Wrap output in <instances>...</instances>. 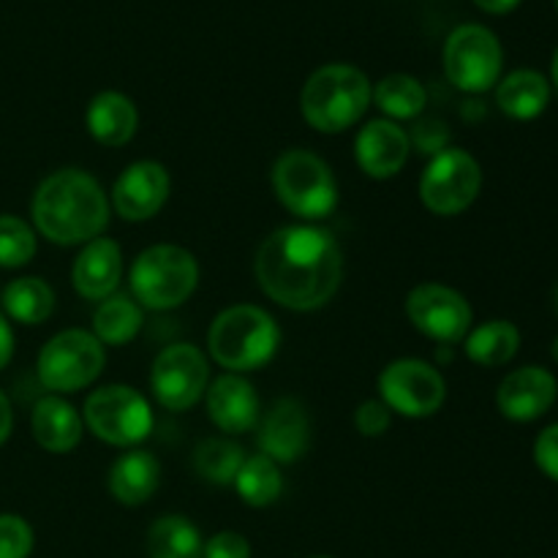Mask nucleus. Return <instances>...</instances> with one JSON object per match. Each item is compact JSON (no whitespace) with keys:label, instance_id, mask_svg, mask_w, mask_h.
Listing matches in <instances>:
<instances>
[{"label":"nucleus","instance_id":"1","mask_svg":"<svg viewBox=\"0 0 558 558\" xmlns=\"http://www.w3.org/2000/svg\"><path fill=\"white\" fill-rule=\"evenodd\" d=\"M262 292L289 311H316L336 298L343 281V254L332 232L311 223L281 227L256 251Z\"/></svg>","mask_w":558,"mask_h":558},{"label":"nucleus","instance_id":"2","mask_svg":"<svg viewBox=\"0 0 558 558\" xmlns=\"http://www.w3.org/2000/svg\"><path fill=\"white\" fill-rule=\"evenodd\" d=\"M31 216L49 243L85 245L109 227V199L93 174L58 169L38 183Z\"/></svg>","mask_w":558,"mask_h":558},{"label":"nucleus","instance_id":"3","mask_svg":"<svg viewBox=\"0 0 558 558\" xmlns=\"http://www.w3.org/2000/svg\"><path fill=\"white\" fill-rule=\"evenodd\" d=\"M281 343L276 319L259 305H232L213 319L207 349L229 374H248L270 363Z\"/></svg>","mask_w":558,"mask_h":558},{"label":"nucleus","instance_id":"4","mask_svg":"<svg viewBox=\"0 0 558 558\" xmlns=\"http://www.w3.org/2000/svg\"><path fill=\"white\" fill-rule=\"evenodd\" d=\"M371 104V82L349 63L316 69L300 93L305 123L322 134H341L360 123Z\"/></svg>","mask_w":558,"mask_h":558},{"label":"nucleus","instance_id":"5","mask_svg":"<svg viewBox=\"0 0 558 558\" xmlns=\"http://www.w3.org/2000/svg\"><path fill=\"white\" fill-rule=\"evenodd\" d=\"M199 283V265L180 245H150L134 259L129 272L131 298L147 311H169L183 305Z\"/></svg>","mask_w":558,"mask_h":558},{"label":"nucleus","instance_id":"6","mask_svg":"<svg viewBox=\"0 0 558 558\" xmlns=\"http://www.w3.org/2000/svg\"><path fill=\"white\" fill-rule=\"evenodd\" d=\"M272 191L292 216L322 221L338 207V183L327 161L311 150H287L272 163Z\"/></svg>","mask_w":558,"mask_h":558},{"label":"nucleus","instance_id":"7","mask_svg":"<svg viewBox=\"0 0 558 558\" xmlns=\"http://www.w3.org/2000/svg\"><path fill=\"white\" fill-rule=\"evenodd\" d=\"M107 352L104 343L87 330H63L44 343L38 354V381L52 396L85 390L101 376Z\"/></svg>","mask_w":558,"mask_h":558},{"label":"nucleus","instance_id":"8","mask_svg":"<svg viewBox=\"0 0 558 558\" xmlns=\"http://www.w3.org/2000/svg\"><path fill=\"white\" fill-rule=\"evenodd\" d=\"M82 423L96 439L112 447H134L153 430V409L140 390L129 385H107L90 392L82 409Z\"/></svg>","mask_w":558,"mask_h":558},{"label":"nucleus","instance_id":"9","mask_svg":"<svg viewBox=\"0 0 558 558\" xmlns=\"http://www.w3.org/2000/svg\"><path fill=\"white\" fill-rule=\"evenodd\" d=\"M483 189V169L477 158L461 147H445L430 156L420 178V199L436 216H458L469 210Z\"/></svg>","mask_w":558,"mask_h":558},{"label":"nucleus","instance_id":"10","mask_svg":"<svg viewBox=\"0 0 558 558\" xmlns=\"http://www.w3.org/2000/svg\"><path fill=\"white\" fill-rule=\"evenodd\" d=\"M505 52L496 38L483 25H461L450 33L445 44V74L458 90L485 93L499 85Z\"/></svg>","mask_w":558,"mask_h":558},{"label":"nucleus","instance_id":"11","mask_svg":"<svg viewBox=\"0 0 558 558\" xmlns=\"http://www.w3.org/2000/svg\"><path fill=\"white\" fill-rule=\"evenodd\" d=\"M445 376L425 360H396L379 374V401L401 417H430L445 407Z\"/></svg>","mask_w":558,"mask_h":558},{"label":"nucleus","instance_id":"12","mask_svg":"<svg viewBox=\"0 0 558 558\" xmlns=\"http://www.w3.org/2000/svg\"><path fill=\"white\" fill-rule=\"evenodd\" d=\"M207 385H210V365L205 354L191 343H172L153 360L150 390L169 412H185L199 403Z\"/></svg>","mask_w":558,"mask_h":558},{"label":"nucleus","instance_id":"13","mask_svg":"<svg viewBox=\"0 0 558 558\" xmlns=\"http://www.w3.org/2000/svg\"><path fill=\"white\" fill-rule=\"evenodd\" d=\"M407 314L423 336L434 341L450 343L463 341L472 330V305L461 292L445 283H420L409 292Z\"/></svg>","mask_w":558,"mask_h":558},{"label":"nucleus","instance_id":"14","mask_svg":"<svg viewBox=\"0 0 558 558\" xmlns=\"http://www.w3.org/2000/svg\"><path fill=\"white\" fill-rule=\"evenodd\" d=\"M172 180L163 163L136 161L120 172L112 189V205L123 221H147L156 216L169 199Z\"/></svg>","mask_w":558,"mask_h":558},{"label":"nucleus","instance_id":"15","mask_svg":"<svg viewBox=\"0 0 558 558\" xmlns=\"http://www.w3.org/2000/svg\"><path fill=\"white\" fill-rule=\"evenodd\" d=\"M311 420L298 398H281L259 423V450L276 463H294L308 452Z\"/></svg>","mask_w":558,"mask_h":558},{"label":"nucleus","instance_id":"16","mask_svg":"<svg viewBox=\"0 0 558 558\" xmlns=\"http://www.w3.org/2000/svg\"><path fill=\"white\" fill-rule=\"evenodd\" d=\"M556 376L539 365H526L505 376L496 392L499 412L512 423H534L556 403Z\"/></svg>","mask_w":558,"mask_h":558},{"label":"nucleus","instance_id":"17","mask_svg":"<svg viewBox=\"0 0 558 558\" xmlns=\"http://www.w3.org/2000/svg\"><path fill=\"white\" fill-rule=\"evenodd\" d=\"M412 140L407 131L392 120H371L365 129H360L354 140V158L357 167L374 180H390L407 167Z\"/></svg>","mask_w":558,"mask_h":558},{"label":"nucleus","instance_id":"18","mask_svg":"<svg viewBox=\"0 0 558 558\" xmlns=\"http://www.w3.org/2000/svg\"><path fill=\"white\" fill-rule=\"evenodd\" d=\"M207 417L223 434H248L259 423V396L240 374L218 376L207 385Z\"/></svg>","mask_w":558,"mask_h":558},{"label":"nucleus","instance_id":"19","mask_svg":"<svg viewBox=\"0 0 558 558\" xmlns=\"http://www.w3.org/2000/svg\"><path fill=\"white\" fill-rule=\"evenodd\" d=\"M120 278H123V254H120V245L109 238L85 243L71 270L76 294L93 303L112 298L120 287Z\"/></svg>","mask_w":558,"mask_h":558},{"label":"nucleus","instance_id":"20","mask_svg":"<svg viewBox=\"0 0 558 558\" xmlns=\"http://www.w3.org/2000/svg\"><path fill=\"white\" fill-rule=\"evenodd\" d=\"M33 439L47 452L63 456L80 447L82 417L63 396H44L31 414Z\"/></svg>","mask_w":558,"mask_h":558},{"label":"nucleus","instance_id":"21","mask_svg":"<svg viewBox=\"0 0 558 558\" xmlns=\"http://www.w3.org/2000/svg\"><path fill=\"white\" fill-rule=\"evenodd\" d=\"M85 123L98 145L123 147L125 142L134 140L140 112H136L134 101L129 96L118 90H104L87 104Z\"/></svg>","mask_w":558,"mask_h":558},{"label":"nucleus","instance_id":"22","mask_svg":"<svg viewBox=\"0 0 558 558\" xmlns=\"http://www.w3.org/2000/svg\"><path fill=\"white\" fill-rule=\"evenodd\" d=\"M161 483V466L145 450H134L120 456L109 469V494L125 507H140L153 499Z\"/></svg>","mask_w":558,"mask_h":558},{"label":"nucleus","instance_id":"23","mask_svg":"<svg viewBox=\"0 0 558 558\" xmlns=\"http://www.w3.org/2000/svg\"><path fill=\"white\" fill-rule=\"evenodd\" d=\"M550 101V85L539 71L521 69L507 74L496 87V104L512 120H534Z\"/></svg>","mask_w":558,"mask_h":558},{"label":"nucleus","instance_id":"24","mask_svg":"<svg viewBox=\"0 0 558 558\" xmlns=\"http://www.w3.org/2000/svg\"><path fill=\"white\" fill-rule=\"evenodd\" d=\"M145 325V311L131 294H118L101 300L93 314V336L107 347H125L140 336Z\"/></svg>","mask_w":558,"mask_h":558},{"label":"nucleus","instance_id":"25","mask_svg":"<svg viewBox=\"0 0 558 558\" xmlns=\"http://www.w3.org/2000/svg\"><path fill=\"white\" fill-rule=\"evenodd\" d=\"M463 341H466V357L472 363L483 365V368H499V365H507L518 354L521 332L512 322L490 319L469 330Z\"/></svg>","mask_w":558,"mask_h":558},{"label":"nucleus","instance_id":"26","mask_svg":"<svg viewBox=\"0 0 558 558\" xmlns=\"http://www.w3.org/2000/svg\"><path fill=\"white\" fill-rule=\"evenodd\" d=\"M3 311L5 319H14L20 325H41L54 311L52 287L36 276L16 278L3 289Z\"/></svg>","mask_w":558,"mask_h":558},{"label":"nucleus","instance_id":"27","mask_svg":"<svg viewBox=\"0 0 558 558\" xmlns=\"http://www.w3.org/2000/svg\"><path fill=\"white\" fill-rule=\"evenodd\" d=\"M147 556L150 558H205L202 534L189 518L163 515L147 532Z\"/></svg>","mask_w":558,"mask_h":558},{"label":"nucleus","instance_id":"28","mask_svg":"<svg viewBox=\"0 0 558 558\" xmlns=\"http://www.w3.org/2000/svg\"><path fill=\"white\" fill-rule=\"evenodd\" d=\"M376 107L396 123V120H414L428 104L423 82L409 74H390L371 90Z\"/></svg>","mask_w":558,"mask_h":558},{"label":"nucleus","instance_id":"29","mask_svg":"<svg viewBox=\"0 0 558 558\" xmlns=\"http://www.w3.org/2000/svg\"><path fill=\"white\" fill-rule=\"evenodd\" d=\"M245 463V450L234 439L210 436L202 439L194 450V469L205 483L232 485L240 466Z\"/></svg>","mask_w":558,"mask_h":558},{"label":"nucleus","instance_id":"30","mask_svg":"<svg viewBox=\"0 0 558 558\" xmlns=\"http://www.w3.org/2000/svg\"><path fill=\"white\" fill-rule=\"evenodd\" d=\"M234 490H238L240 499L248 507H270L272 501H278L283 490L281 472H278V463L270 461L267 456H251L245 458V463L240 466L238 477H234Z\"/></svg>","mask_w":558,"mask_h":558},{"label":"nucleus","instance_id":"31","mask_svg":"<svg viewBox=\"0 0 558 558\" xmlns=\"http://www.w3.org/2000/svg\"><path fill=\"white\" fill-rule=\"evenodd\" d=\"M36 256V232L16 216H0V267L16 270Z\"/></svg>","mask_w":558,"mask_h":558},{"label":"nucleus","instance_id":"32","mask_svg":"<svg viewBox=\"0 0 558 558\" xmlns=\"http://www.w3.org/2000/svg\"><path fill=\"white\" fill-rule=\"evenodd\" d=\"M33 554V529L20 515H0V558H27Z\"/></svg>","mask_w":558,"mask_h":558},{"label":"nucleus","instance_id":"33","mask_svg":"<svg viewBox=\"0 0 558 558\" xmlns=\"http://www.w3.org/2000/svg\"><path fill=\"white\" fill-rule=\"evenodd\" d=\"M390 414L392 412L381 401H365L354 412V428L368 436V439H376V436L387 434V428H390Z\"/></svg>","mask_w":558,"mask_h":558},{"label":"nucleus","instance_id":"34","mask_svg":"<svg viewBox=\"0 0 558 558\" xmlns=\"http://www.w3.org/2000/svg\"><path fill=\"white\" fill-rule=\"evenodd\" d=\"M534 461H537L539 472L558 483V423L545 428L534 441Z\"/></svg>","mask_w":558,"mask_h":558},{"label":"nucleus","instance_id":"35","mask_svg":"<svg viewBox=\"0 0 558 558\" xmlns=\"http://www.w3.org/2000/svg\"><path fill=\"white\" fill-rule=\"evenodd\" d=\"M205 558H251V545L243 534L221 532L205 543Z\"/></svg>","mask_w":558,"mask_h":558},{"label":"nucleus","instance_id":"36","mask_svg":"<svg viewBox=\"0 0 558 558\" xmlns=\"http://www.w3.org/2000/svg\"><path fill=\"white\" fill-rule=\"evenodd\" d=\"M414 145H417V150L430 153V156L441 153L447 147L445 125L439 120H425V123H420L414 129Z\"/></svg>","mask_w":558,"mask_h":558},{"label":"nucleus","instance_id":"37","mask_svg":"<svg viewBox=\"0 0 558 558\" xmlns=\"http://www.w3.org/2000/svg\"><path fill=\"white\" fill-rule=\"evenodd\" d=\"M11 357H14V330L0 311V371L11 363Z\"/></svg>","mask_w":558,"mask_h":558},{"label":"nucleus","instance_id":"38","mask_svg":"<svg viewBox=\"0 0 558 558\" xmlns=\"http://www.w3.org/2000/svg\"><path fill=\"white\" fill-rule=\"evenodd\" d=\"M11 425H14V412H11V401L5 398V392L0 390V447L5 445V439L11 436Z\"/></svg>","mask_w":558,"mask_h":558},{"label":"nucleus","instance_id":"39","mask_svg":"<svg viewBox=\"0 0 558 558\" xmlns=\"http://www.w3.org/2000/svg\"><path fill=\"white\" fill-rule=\"evenodd\" d=\"M474 3L483 11H488V14H510L512 9H518L521 0H474Z\"/></svg>","mask_w":558,"mask_h":558},{"label":"nucleus","instance_id":"40","mask_svg":"<svg viewBox=\"0 0 558 558\" xmlns=\"http://www.w3.org/2000/svg\"><path fill=\"white\" fill-rule=\"evenodd\" d=\"M550 74H554V85L558 87V49H556V54H554V65H550Z\"/></svg>","mask_w":558,"mask_h":558},{"label":"nucleus","instance_id":"41","mask_svg":"<svg viewBox=\"0 0 558 558\" xmlns=\"http://www.w3.org/2000/svg\"><path fill=\"white\" fill-rule=\"evenodd\" d=\"M550 352H554V360L558 363V338L554 341V349H550Z\"/></svg>","mask_w":558,"mask_h":558},{"label":"nucleus","instance_id":"42","mask_svg":"<svg viewBox=\"0 0 558 558\" xmlns=\"http://www.w3.org/2000/svg\"><path fill=\"white\" fill-rule=\"evenodd\" d=\"M554 303H556V314H558V283H556V292H554Z\"/></svg>","mask_w":558,"mask_h":558},{"label":"nucleus","instance_id":"43","mask_svg":"<svg viewBox=\"0 0 558 558\" xmlns=\"http://www.w3.org/2000/svg\"><path fill=\"white\" fill-rule=\"evenodd\" d=\"M314 558H330V556H314Z\"/></svg>","mask_w":558,"mask_h":558},{"label":"nucleus","instance_id":"44","mask_svg":"<svg viewBox=\"0 0 558 558\" xmlns=\"http://www.w3.org/2000/svg\"><path fill=\"white\" fill-rule=\"evenodd\" d=\"M556 9H558V0H556Z\"/></svg>","mask_w":558,"mask_h":558}]
</instances>
